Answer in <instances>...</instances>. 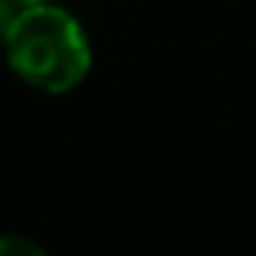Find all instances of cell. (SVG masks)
<instances>
[{
    "mask_svg": "<svg viewBox=\"0 0 256 256\" xmlns=\"http://www.w3.org/2000/svg\"><path fill=\"white\" fill-rule=\"evenodd\" d=\"M39 253H42V246L20 237V234H4L0 237V256H39Z\"/></svg>",
    "mask_w": 256,
    "mask_h": 256,
    "instance_id": "obj_2",
    "label": "cell"
},
{
    "mask_svg": "<svg viewBox=\"0 0 256 256\" xmlns=\"http://www.w3.org/2000/svg\"><path fill=\"white\" fill-rule=\"evenodd\" d=\"M4 56L20 82L46 94L78 88L94 62L82 20L49 0L23 4L6 20Z\"/></svg>",
    "mask_w": 256,
    "mask_h": 256,
    "instance_id": "obj_1",
    "label": "cell"
}]
</instances>
